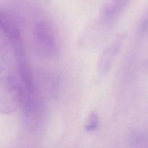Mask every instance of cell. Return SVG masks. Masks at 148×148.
<instances>
[{
	"label": "cell",
	"mask_w": 148,
	"mask_h": 148,
	"mask_svg": "<svg viewBox=\"0 0 148 148\" xmlns=\"http://www.w3.org/2000/svg\"><path fill=\"white\" fill-rule=\"evenodd\" d=\"M24 91L14 76L0 77V114H11L21 108Z\"/></svg>",
	"instance_id": "cell-1"
},
{
	"label": "cell",
	"mask_w": 148,
	"mask_h": 148,
	"mask_svg": "<svg viewBox=\"0 0 148 148\" xmlns=\"http://www.w3.org/2000/svg\"><path fill=\"white\" fill-rule=\"evenodd\" d=\"M25 126L30 131H36L44 119V106L37 91L24 95L21 108Z\"/></svg>",
	"instance_id": "cell-2"
},
{
	"label": "cell",
	"mask_w": 148,
	"mask_h": 148,
	"mask_svg": "<svg viewBox=\"0 0 148 148\" xmlns=\"http://www.w3.org/2000/svg\"><path fill=\"white\" fill-rule=\"evenodd\" d=\"M33 42L36 52L42 58H51L57 51L54 31L49 23L38 22L33 30Z\"/></svg>",
	"instance_id": "cell-3"
},
{
	"label": "cell",
	"mask_w": 148,
	"mask_h": 148,
	"mask_svg": "<svg viewBox=\"0 0 148 148\" xmlns=\"http://www.w3.org/2000/svg\"><path fill=\"white\" fill-rule=\"evenodd\" d=\"M134 0H105L98 14V20L108 27H111L124 14Z\"/></svg>",
	"instance_id": "cell-4"
},
{
	"label": "cell",
	"mask_w": 148,
	"mask_h": 148,
	"mask_svg": "<svg viewBox=\"0 0 148 148\" xmlns=\"http://www.w3.org/2000/svg\"><path fill=\"white\" fill-rule=\"evenodd\" d=\"M124 39V35H119L103 49L100 55L97 64V69L100 75L105 76L110 72L118 57L119 53L121 51Z\"/></svg>",
	"instance_id": "cell-5"
},
{
	"label": "cell",
	"mask_w": 148,
	"mask_h": 148,
	"mask_svg": "<svg viewBox=\"0 0 148 148\" xmlns=\"http://www.w3.org/2000/svg\"><path fill=\"white\" fill-rule=\"evenodd\" d=\"M128 140L132 147H148V130H132L129 134Z\"/></svg>",
	"instance_id": "cell-6"
},
{
	"label": "cell",
	"mask_w": 148,
	"mask_h": 148,
	"mask_svg": "<svg viewBox=\"0 0 148 148\" xmlns=\"http://www.w3.org/2000/svg\"><path fill=\"white\" fill-rule=\"evenodd\" d=\"M100 126V118L96 111H92L88 116V120L85 126V130L87 132L92 133L97 131Z\"/></svg>",
	"instance_id": "cell-7"
},
{
	"label": "cell",
	"mask_w": 148,
	"mask_h": 148,
	"mask_svg": "<svg viewBox=\"0 0 148 148\" xmlns=\"http://www.w3.org/2000/svg\"><path fill=\"white\" fill-rule=\"evenodd\" d=\"M140 32L143 35H145L148 32V10L140 23Z\"/></svg>",
	"instance_id": "cell-8"
},
{
	"label": "cell",
	"mask_w": 148,
	"mask_h": 148,
	"mask_svg": "<svg viewBox=\"0 0 148 148\" xmlns=\"http://www.w3.org/2000/svg\"><path fill=\"white\" fill-rule=\"evenodd\" d=\"M145 69L147 70V72H148V62L145 64Z\"/></svg>",
	"instance_id": "cell-9"
}]
</instances>
